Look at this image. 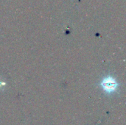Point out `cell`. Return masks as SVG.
I'll return each mask as SVG.
<instances>
[{
  "label": "cell",
  "instance_id": "obj_1",
  "mask_svg": "<svg viewBox=\"0 0 126 125\" xmlns=\"http://www.w3.org/2000/svg\"><path fill=\"white\" fill-rule=\"evenodd\" d=\"M101 85L105 91L108 93H111L117 89L118 84L114 78L111 77H107L103 80Z\"/></svg>",
  "mask_w": 126,
  "mask_h": 125
}]
</instances>
